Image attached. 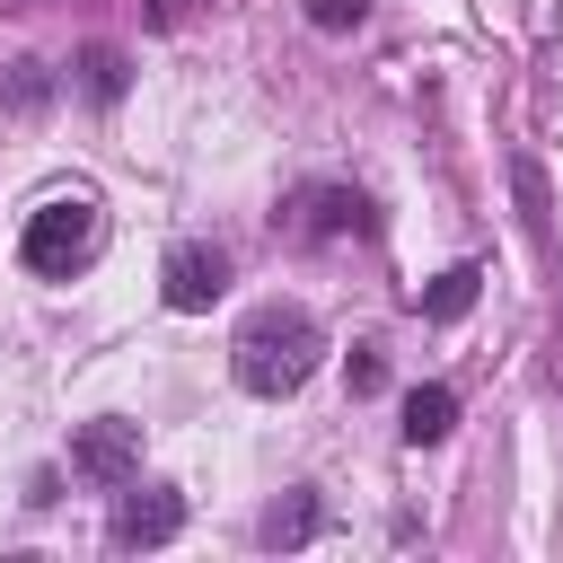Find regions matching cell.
I'll return each instance as SVG.
<instances>
[{
  "label": "cell",
  "mask_w": 563,
  "mask_h": 563,
  "mask_svg": "<svg viewBox=\"0 0 563 563\" xmlns=\"http://www.w3.org/2000/svg\"><path fill=\"white\" fill-rule=\"evenodd\" d=\"M325 361V334L308 308H264L238 325V387L246 396H299Z\"/></svg>",
  "instance_id": "obj_1"
},
{
  "label": "cell",
  "mask_w": 563,
  "mask_h": 563,
  "mask_svg": "<svg viewBox=\"0 0 563 563\" xmlns=\"http://www.w3.org/2000/svg\"><path fill=\"white\" fill-rule=\"evenodd\" d=\"M88 255H97V202L88 194H53L44 211H26V229H18V264L26 273L70 282Z\"/></svg>",
  "instance_id": "obj_2"
},
{
  "label": "cell",
  "mask_w": 563,
  "mask_h": 563,
  "mask_svg": "<svg viewBox=\"0 0 563 563\" xmlns=\"http://www.w3.org/2000/svg\"><path fill=\"white\" fill-rule=\"evenodd\" d=\"M70 475L97 484V493H123V484L141 475V422H123V413L79 422V431H70Z\"/></svg>",
  "instance_id": "obj_3"
},
{
  "label": "cell",
  "mask_w": 563,
  "mask_h": 563,
  "mask_svg": "<svg viewBox=\"0 0 563 563\" xmlns=\"http://www.w3.org/2000/svg\"><path fill=\"white\" fill-rule=\"evenodd\" d=\"M176 528H185V493H176V484H141V475H132V484H123V501H114V545H123V554H150V545H167Z\"/></svg>",
  "instance_id": "obj_4"
},
{
  "label": "cell",
  "mask_w": 563,
  "mask_h": 563,
  "mask_svg": "<svg viewBox=\"0 0 563 563\" xmlns=\"http://www.w3.org/2000/svg\"><path fill=\"white\" fill-rule=\"evenodd\" d=\"M158 290H167V308H211L220 290H229V255L211 246V238H185V246H167V264H158Z\"/></svg>",
  "instance_id": "obj_5"
},
{
  "label": "cell",
  "mask_w": 563,
  "mask_h": 563,
  "mask_svg": "<svg viewBox=\"0 0 563 563\" xmlns=\"http://www.w3.org/2000/svg\"><path fill=\"white\" fill-rule=\"evenodd\" d=\"M299 229L308 238H369V194H352V185H308L299 194Z\"/></svg>",
  "instance_id": "obj_6"
},
{
  "label": "cell",
  "mask_w": 563,
  "mask_h": 563,
  "mask_svg": "<svg viewBox=\"0 0 563 563\" xmlns=\"http://www.w3.org/2000/svg\"><path fill=\"white\" fill-rule=\"evenodd\" d=\"M449 431H457V387L422 378V387L405 396V440H413V449H440Z\"/></svg>",
  "instance_id": "obj_7"
},
{
  "label": "cell",
  "mask_w": 563,
  "mask_h": 563,
  "mask_svg": "<svg viewBox=\"0 0 563 563\" xmlns=\"http://www.w3.org/2000/svg\"><path fill=\"white\" fill-rule=\"evenodd\" d=\"M475 290H484V273H475V264H449V273H431V282L413 290V308H422L431 325H457V317L475 308Z\"/></svg>",
  "instance_id": "obj_8"
},
{
  "label": "cell",
  "mask_w": 563,
  "mask_h": 563,
  "mask_svg": "<svg viewBox=\"0 0 563 563\" xmlns=\"http://www.w3.org/2000/svg\"><path fill=\"white\" fill-rule=\"evenodd\" d=\"M317 528H325V501H317L308 484H299V493H282V501L264 510V545H308Z\"/></svg>",
  "instance_id": "obj_9"
},
{
  "label": "cell",
  "mask_w": 563,
  "mask_h": 563,
  "mask_svg": "<svg viewBox=\"0 0 563 563\" xmlns=\"http://www.w3.org/2000/svg\"><path fill=\"white\" fill-rule=\"evenodd\" d=\"M70 70H79V88H88L97 106H114V97L132 88V62H123V44H79V62H70Z\"/></svg>",
  "instance_id": "obj_10"
},
{
  "label": "cell",
  "mask_w": 563,
  "mask_h": 563,
  "mask_svg": "<svg viewBox=\"0 0 563 563\" xmlns=\"http://www.w3.org/2000/svg\"><path fill=\"white\" fill-rule=\"evenodd\" d=\"M343 378H352V396H378V387H387V352H378V343H352Z\"/></svg>",
  "instance_id": "obj_11"
},
{
  "label": "cell",
  "mask_w": 563,
  "mask_h": 563,
  "mask_svg": "<svg viewBox=\"0 0 563 563\" xmlns=\"http://www.w3.org/2000/svg\"><path fill=\"white\" fill-rule=\"evenodd\" d=\"M308 18H317L325 35H352V26L369 18V0H308Z\"/></svg>",
  "instance_id": "obj_12"
},
{
  "label": "cell",
  "mask_w": 563,
  "mask_h": 563,
  "mask_svg": "<svg viewBox=\"0 0 563 563\" xmlns=\"http://www.w3.org/2000/svg\"><path fill=\"white\" fill-rule=\"evenodd\" d=\"M0 97H9V106H35V97H44V70H35V62H9V70H0Z\"/></svg>",
  "instance_id": "obj_13"
},
{
  "label": "cell",
  "mask_w": 563,
  "mask_h": 563,
  "mask_svg": "<svg viewBox=\"0 0 563 563\" xmlns=\"http://www.w3.org/2000/svg\"><path fill=\"white\" fill-rule=\"evenodd\" d=\"M141 9H150V18H158V26H176V18H185V9H194V0H141Z\"/></svg>",
  "instance_id": "obj_14"
}]
</instances>
